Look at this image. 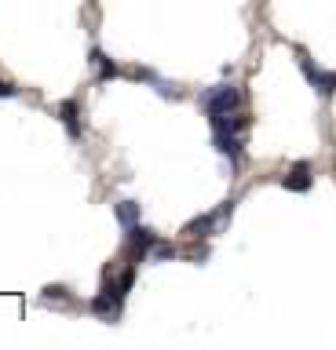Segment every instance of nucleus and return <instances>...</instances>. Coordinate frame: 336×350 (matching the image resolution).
<instances>
[{"label":"nucleus","mask_w":336,"mask_h":350,"mask_svg":"<svg viewBox=\"0 0 336 350\" xmlns=\"http://www.w3.org/2000/svg\"><path fill=\"white\" fill-rule=\"evenodd\" d=\"M92 62L99 66V81H114V77H117V66H114V59H106V55H103L99 48L92 51Z\"/></svg>","instance_id":"obj_10"},{"label":"nucleus","mask_w":336,"mask_h":350,"mask_svg":"<svg viewBox=\"0 0 336 350\" xmlns=\"http://www.w3.org/2000/svg\"><path fill=\"white\" fill-rule=\"evenodd\" d=\"M15 95H18V88H15V84L0 81V98H15Z\"/></svg>","instance_id":"obj_12"},{"label":"nucleus","mask_w":336,"mask_h":350,"mask_svg":"<svg viewBox=\"0 0 336 350\" xmlns=\"http://www.w3.org/2000/svg\"><path fill=\"white\" fill-rule=\"evenodd\" d=\"M128 245H132V256H135V262L139 259H146V252L157 245V234L150 226H143V223H135V226H128Z\"/></svg>","instance_id":"obj_5"},{"label":"nucleus","mask_w":336,"mask_h":350,"mask_svg":"<svg viewBox=\"0 0 336 350\" xmlns=\"http://www.w3.org/2000/svg\"><path fill=\"white\" fill-rule=\"evenodd\" d=\"M201 106L209 117H227L234 113L237 106H242V92H237L234 84H212L201 92Z\"/></svg>","instance_id":"obj_1"},{"label":"nucleus","mask_w":336,"mask_h":350,"mask_svg":"<svg viewBox=\"0 0 336 350\" xmlns=\"http://www.w3.org/2000/svg\"><path fill=\"white\" fill-rule=\"evenodd\" d=\"M281 186L292 193H307L311 186H314V168H311V161H296L292 168L281 175Z\"/></svg>","instance_id":"obj_4"},{"label":"nucleus","mask_w":336,"mask_h":350,"mask_svg":"<svg viewBox=\"0 0 336 350\" xmlns=\"http://www.w3.org/2000/svg\"><path fill=\"white\" fill-rule=\"evenodd\" d=\"M121 299H125V295L117 292V284L110 281V284H106V288L92 299V314L103 317V321H114V317L121 314Z\"/></svg>","instance_id":"obj_2"},{"label":"nucleus","mask_w":336,"mask_h":350,"mask_svg":"<svg viewBox=\"0 0 336 350\" xmlns=\"http://www.w3.org/2000/svg\"><path fill=\"white\" fill-rule=\"evenodd\" d=\"M154 259H176V248L165 245V241H157V245H154Z\"/></svg>","instance_id":"obj_11"},{"label":"nucleus","mask_w":336,"mask_h":350,"mask_svg":"<svg viewBox=\"0 0 336 350\" xmlns=\"http://www.w3.org/2000/svg\"><path fill=\"white\" fill-rule=\"evenodd\" d=\"M300 70H303V77H307V84L314 88L318 95H333L336 92V73H325V70H318L307 55L300 51Z\"/></svg>","instance_id":"obj_3"},{"label":"nucleus","mask_w":336,"mask_h":350,"mask_svg":"<svg viewBox=\"0 0 336 350\" xmlns=\"http://www.w3.org/2000/svg\"><path fill=\"white\" fill-rule=\"evenodd\" d=\"M59 113H62V124H66V131L73 139H81V124H77V103H62L59 106Z\"/></svg>","instance_id":"obj_8"},{"label":"nucleus","mask_w":336,"mask_h":350,"mask_svg":"<svg viewBox=\"0 0 336 350\" xmlns=\"http://www.w3.org/2000/svg\"><path fill=\"white\" fill-rule=\"evenodd\" d=\"M135 81H150V84L157 88V95H168V98H176V95H179V92H176V88H172L168 81H161V77H154L150 70H135Z\"/></svg>","instance_id":"obj_9"},{"label":"nucleus","mask_w":336,"mask_h":350,"mask_svg":"<svg viewBox=\"0 0 336 350\" xmlns=\"http://www.w3.org/2000/svg\"><path fill=\"white\" fill-rule=\"evenodd\" d=\"M216 150H220L231 164H237V157H242V135H227V131H216Z\"/></svg>","instance_id":"obj_6"},{"label":"nucleus","mask_w":336,"mask_h":350,"mask_svg":"<svg viewBox=\"0 0 336 350\" xmlns=\"http://www.w3.org/2000/svg\"><path fill=\"white\" fill-rule=\"evenodd\" d=\"M114 215H117V223L128 230V226L139 223V204H135V201H121V204L114 208Z\"/></svg>","instance_id":"obj_7"}]
</instances>
